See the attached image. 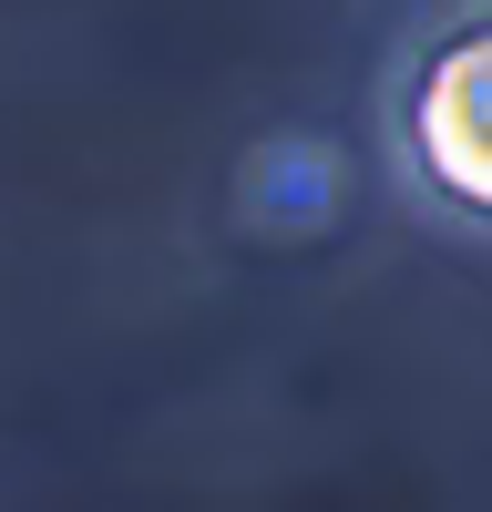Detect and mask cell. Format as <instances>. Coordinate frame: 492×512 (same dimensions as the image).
Instances as JSON below:
<instances>
[{"label":"cell","instance_id":"obj_1","mask_svg":"<svg viewBox=\"0 0 492 512\" xmlns=\"http://www.w3.org/2000/svg\"><path fill=\"white\" fill-rule=\"evenodd\" d=\"M410 134H421V164L441 195H462L492 216V31L451 41L421 82V113H410Z\"/></svg>","mask_w":492,"mask_h":512}]
</instances>
